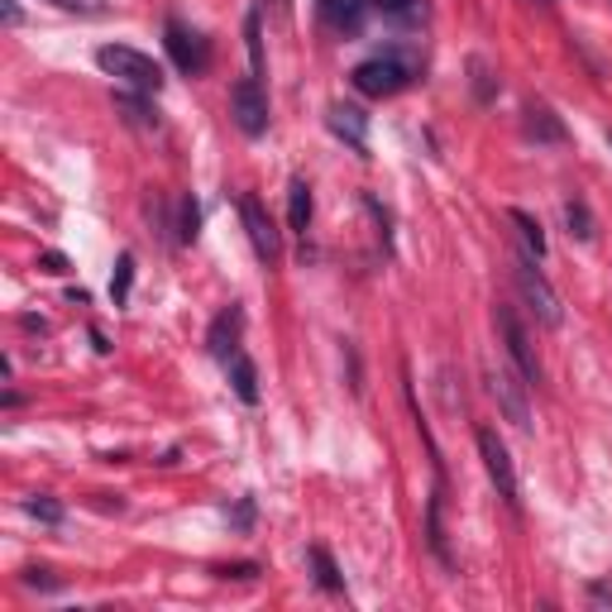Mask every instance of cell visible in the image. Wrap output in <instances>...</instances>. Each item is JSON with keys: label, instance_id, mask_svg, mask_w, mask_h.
<instances>
[{"label": "cell", "instance_id": "cell-12", "mask_svg": "<svg viewBox=\"0 0 612 612\" xmlns=\"http://www.w3.org/2000/svg\"><path fill=\"white\" fill-rule=\"evenodd\" d=\"M369 6L373 0H316L320 20H326V29H335V34H359L363 20H369Z\"/></svg>", "mask_w": 612, "mask_h": 612}, {"label": "cell", "instance_id": "cell-26", "mask_svg": "<svg viewBox=\"0 0 612 612\" xmlns=\"http://www.w3.org/2000/svg\"><path fill=\"white\" fill-rule=\"evenodd\" d=\"M469 72H474V96H478V101H493V96H498V82H493V72H488L484 57H474Z\"/></svg>", "mask_w": 612, "mask_h": 612}, {"label": "cell", "instance_id": "cell-18", "mask_svg": "<svg viewBox=\"0 0 612 612\" xmlns=\"http://www.w3.org/2000/svg\"><path fill=\"white\" fill-rule=\"evenodd\" d=\"M373 10L383 14V20H392V24H421L431 14L426 0H373Z\"/></svg>", "mask_w": 612, "mask_h": 612}, {"label": "cell", "instance_id": "cell-6", "mask_svg": "<svg viewBox=\"0 0 612 612\" xmlns=\"http://www.w3.org/2000/svg\"><path fill=\"white\" fill-rule=\"evenodd\" d=\"M488 388H493V398H498L503 407V416L513 421L517 431H531V398H527V378H521L513 363H498V369L488 373Z\"/></svg>", "mask_w": 612, "mask_h": 612}, {"label": "cell", "instance_id": "cell-19", "mask_svg": "<svg viewBox=\"0 0 612 612\" xmlns=\"http://www.w3.org/2000/svg\"><path fill=\"white\" fill-rule=\"evenodd\" d=\"M507 221L517 225V235H521V244H527V254H536V258H546V230H541V221H536L531 211H521V207H513L507 211Z\"/></svg>", "mask_w": 612, "mask_h": 612}, {"label": "cell", "instance_id": "cell-16", "mask_svg": "<svg viewBox=\"0 0 612 612\" xmlns=\"http://www.w3.org/2000/svg\"><path fill=\"white\" fill-rule=\"evenodd\" d=\"M287 225L297 235H306V225H312V187H306V178H293V187H287Z\"/></svg>", "mask_w": 612, "mask_h": 612}, {"label": "cell", "instance_id": "cell-23", "mask_svg": "<svg viewBox=\"0 0 612 612\" xmlns=\"http://www.w3.org/2000/svg\"><path fill=\"white\" fill-rule=\"evenodd\" d=\"M564 221H570V235H574L579 244L593 240V215H589L584 201H564Z\"/></svg>", "mask_w": 612, "mask_h": 612}, {"label": "cell", "instance_id": "cell-10", "mask_svg": "<svg viewBox=\"0 0 612 612\" xmlns=\"http://www.w3.org/2000/svg\"><path fill=\"white\" fill-rule=\"evenodd\" d=\"M326 125L335 139H345L355 154H369V115H363L359 106H345V101H335V106L326 110Z\"/></svg>", "mask_w": 612, "mask_h": 612}, {"label": "cell", "instance_id": "cell-31", "mask_svg": "<svg viewBox=\"0 0 612 612\" xmlns=\"http://www.w3.org/2000/svg\"><path fill=\"white\" fill-rule=\"evenodd\" d=\"M24 584H29V589H57V579H43L39 570H29V574H24Z\"/></svg>", "mask_w": 612, "mask_h": 612}, {"label": "cell", "instance_id": "cell-29", "mask_svg": "<svg viewBox=\"0 0 612 612\" xmlns=\"http://www.w3.org/2000/svg\"><path fill=\"white\" fill-rule=\"evenodd\" d=\"M221 574H225V579H254V574H258V564H250V560H244V564H225Z\"/></svg>", "mask_w": 612, "mask_h": 612}, {"label": "cell", "instance_id": "cell-22", "mask_svg": "<svg viewBox=\"0 0 612 612\" xmlns=\"http://www.w3.org/2000/svg\"><path fill=\"white\" fill-rule=\"evenodd\" d=\"M244 39H250L254 77H264V20H258V10H250V20H244Z\"/></svg>", "mask_w": 612, "mask_h": 612}, {"label": "cell", "instance_id": "cell-17", "mask_svg": "<svg viewBox=\"0 0 612 612\" xmlns=\"http://www.w3.org/2000/svg\"><path fill=\"white\" fill-rule=\"evenodd\" d=\"M306 560H312V570H316V584L326 589V593H345V574H340V564L330 560V550L326 546H312L306 550Z\"/></svg>", "mask_w": 612, "mask_h": 612}, {"label": "cell", "instance_id": "cell-30", "mask_svg": "<svg viewBox=\"0 0 612 612\" xmlns=\"http://www.w3.org/2000/svg\"><path fill=\"white\" fill-rule=\"evenodd\" d=\"M53 6H63V10H82V14H96V10H101L96 0H53Z\"/></svg>", "mask_w": 612, "mask_h": 612}, {"label": "cell", "instance_id": "cell-25", "mask_svg": "<svg viewBox=\"0 0 612 612\" xmlns=\"http://www.w3.org/2000/svg\"><path fill=\"white\" fill-rule=\"evenodd\" d=\"M197 225H201V207L192 197H182V215H178V240L182 244H192L197 240Z\"/></svg>", "mask_w": 612, "mask_h": 612}, {"label": "cell", "instance_id": "cell-11", "mask_svg": "<svg viewBox=\"0 0 612 612\" xmlns=\"http://www.w3.org/2000/svg\"><path fill=\"white\" fill-rule=\"evenodd\" d=\"M426 546L445 570H455V556H450V541H445V484H441V474H435V488H431V503H426Z\"/></svg>", "mask_w": 612, "mask_h": 612}, {"label": "cell", "instance_id": "cell-27", "mask_svg": "<svg viewBox=\"0 0 612 612\" xmlns=\"http://www.w3.org/2000/svg\"><path fill=\"white\" fill-rule=\"evenodd\" d=\"M39 268H43V273H53V278H63V273H67V254H57V250L39 254Z\"/></svg>", "mask_w": 612, "mask_h": 612}, {"label": "cell", "instance_id": "cell-1", "mask_svg": "<svg viewBox=\"0 0 612 612\" xmlns=\"http://www.w3.org/2000/svg\"><path fill=\"white\" fill-rule=\"evenodd\" d=\"M96 63H101V72H106V77H115L120 86H129V92H149V96L163 92V67H158L149 53H139V49L106 43V49H96Z\"/></svg>", "mask_w": 612, "mask_h": 612}, {"label": "cell", "instance_id": "cell-24", "mask_svg": "<svg viewBox=\"0 0 612 612\" xmlns=\"http://www.w3.org/2000/svg\"><path fill=\"white\" fill-rule=\"evenodd\" d=\"M24 513L34 517V521H43V527H57L67 513H63V503H53V498H43V493H34V498H24Z\"/></svg>", "mask_w": 612, "mask_h": 612}, {"label": "cell", "instance_id": "cell-4", "mask_svg": "<svg viewBox=\"0 0 612 612\" xmlns=\"http://www.w3.org/2000/svg\"><path fill=\"white\" fill-rule=\"evenodd\" d=\"M474 441H478V460H484V469L493 478V488H498V498L507 507H517V464H513V455H507V441L493 426H478Z\"/></svg>", "mask_w": 612, "mask_h": 612}, {"label": "cell", "instance_id": "cell-5", "mask_svg": "<svg viewBox=\"0 0 612 612\" xmlns=\"http://www.w3.org/2000/svg\"><path fill=\"white\" fill-rule=\"evenodd\" d=\"M493 316H498V335H503V349H507V359H513V369L536 388L541 383V359H536V345H531L527 326H521V316L513 306H498Z\"/></svg>", "mask_w": 612, "mask_h": 612}, {"label": "cell", "instance_id": "cell-20", "mask_svg": "<svg viewBox=\"0 0 612 612\" xmlns=\"http://www.w3.org/2000/svg\"><path fill=\"white\" fill-rule=\"evenodd\" d=\"M527 139H536V144H560L564 139V125L546 106H527Z\"/></svg>", "mask_w": 612, "mask_h": 612}, {"label": "cell", "instance_id": "cell-15", "mask_svg": "<svg viewBox=\"0 0 612 612\" xmlns=\"http://www.w3.org/2000/svg\"><path fill=\"white\" fill-rule=\"evenodd\" d=\"M115 110H120L129 125H139V129L158 125V110L149 106V92H129V86H125V92H115Z\"/></svg>", "mask_w": 612, "mask_h": 612}, {"label": "cell", "instance_id": "cell-14", "mask_svg": "<svg viewBox=\"0 0 612 612\" xmlns=\"http://www.w3.org/2000/svg\"><path fill=\"white\" fill-rule=\"evenodd\" d=\"M225 373H230V388H235V398L244 407L258 402V373H254V359L244 355V349H235V355L225 359Z\"/></svg>", "mask_w": 612, "mask_h": 612}, {"label": "cell", "instance_id": "cell-33", "mask_svg": "<svg viewBox=\"0 0 612 612\" xmlns=\"http://www.w3.org/2000/svg\"><path fill=\"white\" fill-rule=\"evenodd\" d=\"M608 144H612V135H608Z\"/></svg>", "mask_w": 612, "mask_h": 612}, {"label": "cell", "instance_id": "cell-8", "mask_svg": "<svg viewBox=\"0 0 612 612\" xmlns=\"http://www.w3.org/2000/svg\"><path fill=\"white\" fill-rule=\"evenodd\" d=\"M230 115H235V125L250 139H258L268 129V96H264V86H258V77H240L230 86Z\"/></svg>", "mask_w": 612, "mask_h": 612}, {"label": "cell", "instance_id": "cell-28", "mask_svg": "<svg viewBox=\"0 0 612 612\" xmlns=\"http://www.w3.org/2000/svg\"><path fill=\"white\" fill-rule=\"evenodd\" d=\"M250 527H254V498H244L235 507V531H250Z\"/></svg>", "mask_w": 612, "mask_h": 612}, {"label": "cell", "instance_id": "cell-7", "mask_svg": "<svg viewBox=\"0 0 612 612\" xmlns=\"http://www.w3.org/2000/svg\"><path fill=\"white\" fill-rule=\"evenodd\" d=\"M163 43H168L172 67L187 72V77H201V72L211 67V49H207V39H201L197 29H187L182 20H168V24H163Z\"/></svg>", "mask_w": 612, "mask_h": 612}, {"label": "cell", "instance_id": "cell-21", "mask_svg": "<svg viewBox=\"0 0 612 612\" xmlns=\"http://www.w3.org/2000/svg\"><path fill=\"white\" fill-rule=\"evenodd\" d=\"M129 287H135V254H120V258H115V273H110V302L125 306Z\"/></svg>", "mask_w": 612, "mask_h": 612}, {"label": "cell", "instance_id": "cell-9", "mask_svg": "<svg viewBox=\"0 0 612 612\" xmlns=\"http://www.w3.org/2000/svg\"><path fill=\"white\" fill-rule=\"evenodd\" d=\"M240 215H244V230H250L254 254L264 258V264H278V258H283V235H278V225H273V215L264 211V201L244 197L240 201Z\"/></svg>", "mask_w": 612, "mask_h": 612}, {"label": "cell", "instance_id": "cell-2", "mask_svg": "<svg viewBox=\"0 0 612 612\" xmlns=\"http://www.w3.org/2000/svg\"><path fill=\"white\" fill-rule=\"evenodd\" d=\"M541 258L536 254H527L521 250L517 258H513V278H517V293H521V302H527V312L541 320V326H560L564 320V312H560V297H556V287L546 283V273L536 268Z\"/></svg>", "mask_w": 612, "mask_h": 612}, {"label": "cell", "instance_id": "cell-3", "mask_svg": "<svg viewBox=\"0 0 612 612\" xmlns=\"http://www.w3.org/2000/svg\"><path fill=\"white\" fill-rule=\"evenodd\" d=\"M349 82H355L359 96L383 101V96H398L402 86L412 82V63H407L402 53H378V57H363V63L349 72Z\"/></svg>", "mask_w": 612, "mask_h": 612}, {"label": "cell", "instance_id": "cell-13", "mask_svg": "<svg viewBox=\"0 0 612 612\" xmlns=\"http://www.w3.org/2000/svg\"><path fill=\"white\" fill-rule=\"evenodd\" d=\"M240 330H244V312H240V306H230V312H221V316L211 320V330H207V349L225 363V359L240 349Z\"/></svg>", "mask_w": 612, "mask_h": 612}, {"label": "cell", "instance_id": "cell-32", "mask_svg": "<svg viewBox=\"0 0 612 612\" xmlns=\"http://www.w3.org/2000/svg\"><path fill=\"white\" fill-rule=\"evenodd\" d=\"M589 593H593L599 603H612V584H589Z\"/></svg>", "mask_w": 612, "mask_h": 612}]
</instances>
